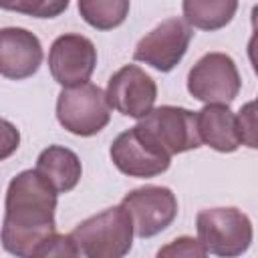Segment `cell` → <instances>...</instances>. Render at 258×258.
<instances>
[{"label":"cell","mask_w":258,"mask_h":258,"mask_svg":"<svg viewBox=\"0 0 258 258\" xmlns=\"http://www.w3.org/2000/svg\"><path fill=\"white\" fill-rule=\"evenodd\" d=\"M56 189L36 171L18 173L6 191L2 246L14 256H34L54 234Z\"/></svg>","instance_id":"6da1fadb"},{"label":"cell","mask_w":258,"mask_h":258,"mask_svg":"<svg viewBox=\"0 0 258 258\" xmlns=\"http://www.w3.org/2000/svg\"><path fill=\"white\" fill-rule=\"evenodd\" d=\"M69 236L81 256L121 258L131 250L133 224L123 206H115L87 218Z\"/></svg>","instance_id":"7a4b0ae2"},{"label":"cell","mask_w":258,"mask_h":258,"mask_svg":"<svg viewBox=\"0 0 258 258\" xmlns=\"http://www.w3.org/2000/svg\"><path fill=\"white\" fill-rule=\"evenodd\" d=\"M135 129L159 151L169 157L175 153H183L189 149H198L202 145L196 113L181 107H157L141 117Z\"/></svg>","instance_id":"3957f363"},{"label":"cell","mask_w":258,"mask_h":258,"mask_svg":"<svg viewBox=\"0 0 258 258\" xmlns=\"http://www.w3.org/2000/svg\"><path fill=\"white\" fill-rule=\"evenodd\" d=\"M111 117V105L101 87L93 83H81L64 87L56 101L58 123L81 137H89L105 129Z\"/></svg>","instance_id":"277c9868"},{"label":"cell","mask_w":258,"mask_h":258,"mask_svg":"<svg viewBox=\"0 0 258 258\" xmlns=\"http://www.w3.org/2000/svg\"><path fill=\"white\" fill-rule=\"evenodd\" d=\"M196 228L206 252L218 256H238L252 242V222L236 208L202 210L196 218Z\"/></svg>","instance_id":"5b68a950"},{"label":"cell","mask_w":258,"mask_h":258,"mask_svg":"<svg viewBox=\"0 0 258 258\" xmlns=\"http://www.w3.org/2000/svg\"><path fill=\"white\" fill-rule=\"evenodd\" d=\"M187 91L202 103H232L240 91V75L234 60L224 52L204 54L187 75Z\"/></svg>","instance_id":"8992f818"},{"label":"cell","mask_w":258,"mask_h":258,"mask_svg":"<svg viewBox=\"0 0 258 258\" xmlns=\"http://www.w3.org/2000/svg\"><path fill=\"white\" fill-rule=\"evenodd\" d=\"M121 206L129 214L133 232L139 238H151L159 234L177 216V200L173 191L161 185L137 187L123 198Z\"/></svg>","instance_id":"52a82bcc"},{"label":"cell","mask_w":258,"mask_h":258,"mask_svg":"<svg viewBox=\"0 0 258 258\" xmlns=\"http://www.w3.org/2000/svg\"><path fill=\"white\" fill-rule=\"evenodd\" d=\"M191 36L194 32L183 18H167L137 42L133 58L167 73L181 60Z\"/></svg>","instance_id":"ba28073f"},{"label":"cell","mask_w":258,"mask_h":258,"mask_svg":"<svg viewBox=\"0 0 258 258\" xmlns=\"http://www.w3.org/2000/svg\"><path fill=\"white\" fill-rule=\"evenodd\" d=\"M97 64L95 44L81 34L58 36L48 52V69L52 79L62 87L87 83Z\"/></svg>","instance_id":"9c48e42d"},{"label":"cell","mask_w":258,"mask_h":258,"mask_svg":"<svg viewBox=\"0 0 258 258\" xmlns=\"http://www.w3.org/2000/svg\"><path fill=\"white\" fill-rule=\"evenodd\" d=\"M105 97L121 115L141 119L153 109L157 87L155 81L137 64H125L109 79Z\"/></svg>","instance_id":"30bf717a"},{"label":"cell","mask_w":258,"mask_h":258,"mask_svg":"<svg viewBox=\"0 0 258 258\" xmlns=\"http://www.w3.org/2000/svg\"><path fill=\"white\" fill-rule=\"evenodd\" d=\"M111 159L119 171L131 177H153L169 167V155L153 147L135 127L117 135L111 145Z\"/></svg>","instance_id":"8fae6325"},{"label":"cell","mask_w":258,"mask_h":258,"mask_svg":"<svg viewBox=\"0 0 258 258\" xmlns=\"http://www.w3.org/2000/svg\"><path fill=\"white\" fill-rule=\"evenodd\" d=\"M42 62L40 40L26 28L0 30V75L12 81L32 77Z\"/></svg>","instance_id":"7c38bea8"},{"label":"cell","mask_w":258,"mask_h":258,"mask_svg":"<svg viewBox=\"0 0 258 258\" xmlns=\"http://www.w3.org/2000/svg\"><path fill=\"white\" fill-rule=\"evenodd\" d=\"M198 133L204 143L212 149L230 153L240 147V133L236 125V115L228 109V105L208 103L202 111L196 113Z\"/></svg>","instance_id":"4fadbf2b"},{"label":"cell","mask_w":258,"mask_h":258,"mask_svg":"<svg viewBox=\"0 0 258 258\" xmlns=\"http://www.w3.org/2000/svg\"><path fill=\"white\" fill-rule=\"evenodd\" d=\"M36 171L56 189V194H62L79 183L83 169L77 153L60 145H50L38 155Z\"/></svg>","instance_id":"5bb4252c"},{"label":"cell","mask_w":258,"mask_h":258,"mask_svg":"<svg viewBox=\"0 0 258 258\" xmlns=\"http://www.w3.org/2000/svg\"><path fill=\"white\" fill-rule=\"evenodd\" d=\"M238 0H183V20L200 30L224 28L236 14Z\"/></svg>","instance_id":"9a60e30c"},{"label":"cell","mask_w":258,"mask_h":258,"mask_svg":"<svg viewBox=\"0 0 258 258\" xmlns=\"http://www.w3.org/2000/svg\"><path fill=\"white\" fill-rule=\"evenodd\" d=\"M79 12L97 30L119 26L129 14V0H79Z\"/></svg>","instance_id":"2e32d148"},{"label":"cell","mask_w":258,"mask_h":258,"mask_svg":"<svg viewBox=\"0 0 258 258\" xmlns=\"http://www.w3.org/2000/svg\"><path fill=\"white\" fill-rule=\"evenodd\" d=\"M69 6V0H0V8L22 12L36 18H54L62 14Z\"/></svg>","instance_id":"e0dca14e"},{"label":"cell","mask_w":258,"mask_h":258,"mask_svg":"<svg viewBox=\"0 0 258 258\" xmlns=\"http://www.w3.org/2000/svg\"><path fill=\"white\" fill-rule=\"evenodd\" d=\"M208 252H206V248L200 244V240H194V238H189V236H181V238H175L173 242H169L167 246H163L159 252H157V256L161 258V256H169V258H179V256H183V258H202V256H206Z\"/></svg>","instance_id":"ac0fdd59"},{"label":"cell","mask_w":258,"mask_h":258,"mask_svg":"<svg viewBox=\"0 0 258 258\" xmlns=\"http://www.w3.org/2000/svg\"><path fill=\"white\" fill-rule=\"evenodd\" d=\"M240 141L246 143L248 147H258V137H256V113H254V103H246L240 109V115L236 117Z\"/></svg>","instance_id":"d6986e66"},{"label":"cell","mask_w":258,"mask_h":258,"mask_svg":"<svg viewBox=\"0 0 258 258\" xmlns=\"http://www.w3.org/2000/svg\"><path fill=\"white\" fill-rule=\"evenodd\" d=\"M34 256H79L71 236H58L56 232L36 250Z\"/></svg>","instance_id":"ffe728a7"},{"label":"cell","mask_w":258,"mask_h":258,"mask_svg":"<svg viewBox=\"0 0 258 258\" xmlns=\"http://www.w3.org/2000/svg\"><path fill=\"white\" fill-rule=\"evenodd\" d=\"M20 145V133L18 129L6 121V119H0V161L10 157Z\"/></svg>","instance_id":"44dd1931"}]
</instances>
